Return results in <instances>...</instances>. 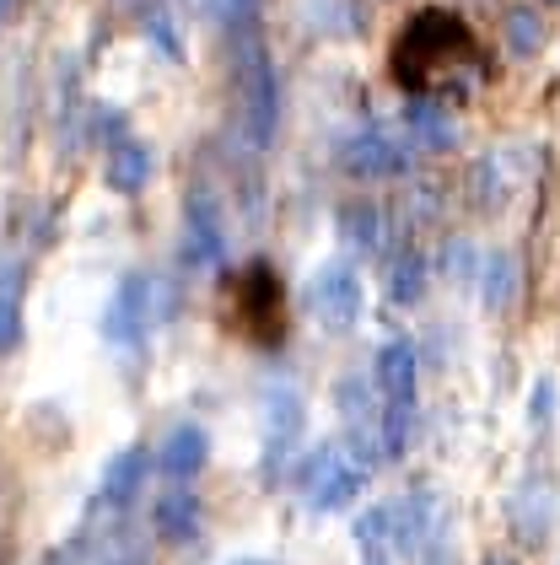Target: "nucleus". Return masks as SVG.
<instances>
[{"mask_svg": "<svg viewBox=\"0 0 560 565\" xmlns=\"http://www.w3.org/2000/svg\"><path fill=\"white\" fill-rule=\"evenodd\" d=\"M393 76L404 82V92H421V97H436L453 108L485 76L479 39L453 11H421V17H410V28L393 44Z\"/></svg>", "mask_w": 560, "mask_h": 565, "instance_id": "f257e3e1", "label": "nucleus"}, {"mask_svg": "<svg viewBox=\"0 0 560 565\" xmlns=\"http://www.w3.org/2000/svg\"><path fill=\"white\" fill-rule=\"evenodd\" d=\"M372 479V463L350 452V441H324L297 463V495L307 512H345Z\"/></svg>", "mask_w": 560, "mask_h": 565, "instance_id": "f03ea898", "label": "nucleus"}, {"mask_svg": "<svg viewBox=\"0 0 560 565\" xmlns=\"http://www.w3.org/2000/svg\"><path fill=\"white\" fill-rule=\"evenodd\" d=\"M237 119L254 151H264L281 130V76L249 28H243V60H237Z\"/></svg>", "mask_w": 560, "mask_h": 565, "instance_id": "7ed1b4c3", "label": "nucleus"}, {"mask_svg": "<svg viewBox=\"0 0 560 565\" xmlns=\"http://www.w3.org/2000/svg\"><path fill=\"white\" fill-rule=\"evenodd\" d=\"M151 323H157V280L151 275H140V269H129L125 280L114 286V297L103 302V340L108 345H140L146 334H151Z\"/></svg>", "mask_w": 560, "mask_h": 565, "instance_id": "20e7f679", "label": "nucleus"}, {"mask_svg": "<svg viewBox=\"0 0 560 565\" xmlns=\"http://www.w3.org/2000/svg\"><path fill=\"white\" fill-rule=\"evenodd\" d=\"M340 168L356 183H378V178H404L415 168V140L393 130H356L340 146Z\"/></svg>", "mask_w": 560, "mask_h": 565, "instance_id": "39448f33", "label": "nucleus"}, {"mask_svg": "<svg viewBox=\"0 0 560 565\" xmlns=\"http://www.w3.org/2000/svg\"><path fill=\"white\" fill-rule=\"evenodd\" d=\"M307 307H313V318H318L329 334H350L356 318H361V275L345 259L318 264L313 280H307Z\"/></svg>", "mask_w": 560, "mask_h": 565, "instance_id": "423d86ee", "label": "nucleus"}, {"mask_svg": "<svg viewBox=\"0 0 560 565\" xmlns=\"http://www.w3.org/2000/svg\"><path fill=\"white\" fill-rule=\"evenodd\" d=\"M226 259V216H221V200H215L205 183L189 189L183 200V264L189 269H221Z\"/></svg>", "mask_w": 560, "mask_h": 565, "instance_id": "0eeeda50", "label": "nucleus"}, {"mask_svg": "<svg viewBox=\"0 0 560 565\" xmlns=\"http://www.w3.org/2000/svg\"><path fill=\"white\" fill-rule=\"evenodd\" d=\"M307 431V404H302L297 388H270L264 393V475H275L292 447Z\"/></svg>", "mask_w": 560, "mask_h": 565, "instance_id": "6e6552de", "label": "nucleus"}, {"mask_svg": "<svg viewBox=\"0 0 560 565\" xmlns=\"http://www.w3.org/2000/svg\"><path fill=\"white\" fill-rule=\"evenodd\" d=\"M151 527H157V539L172 544V550L194 544V539H200V527H205V507H200V495H194V490H183V484H168V490L151 501Z\"/></svg>", "mask_w": 560, "mask_h": 565, "instance_id": "1a4fd4ad", "label": "nucleus"}, {"mask_svg": "<svg viewBox=\"0 0 560 565\" xmlns=\"http://www.w3.org/2000/svg\"><path fill=\"white\" fill-rule=\"evenodd\" d=\"M205 463H211V431H205L200 420H178V426L162 436V447H157V469H162L172 484H189Z\"/></svg>", "mask_w": 560, "mask_h": 565, "instance_id": "9d476101", "label": "nucleus"}, {"mask_svg": "<svg viewBox=\"0 0 560 565\" xmlns=\"http://www.w3.org/2000/svg\"><path fill=\"white\" fill-rule=\"evenodd\" d=\"M151 173H157V151L146 146V140H114L108 146V162H103V183L119 194V200H135V194H146L151 189Z\"/></svg>", "mask_w": 560, "mask_h": 565, "instance_id": "9b49d317", "label": "nucleus"}, {"mask_svg": "<svg viewBox=\"0 0 560 565\" xmlns=\"http://www.w3.org/2000/svg\"><path fill=\"white\" fill-rule=\"evenodd\" d=\"M404 135L415 140V151H453L458 146V119L447 103L410 92L404 97Z\"/></svg>", "mask_w": 560, "mask_h": 565, "instance_id": "f8f14e48", "label": "nucleus"}, {"mask_svg": "<svg viewBox=\"0 0 560 565\" xmlns=\"http://www.w3.org/2000/svg\"><path fill=\"white\" fill-rule=\"evenodd\" d=\"M237 312H243V329L258 340V323H264V340L281 329V286L270 275V264H254L249 275H237Z\"/></svg>", "mask_w": 560, "mask_h": 565, "instance_id": "ddd939ff", "label": "nucleus"}, {"mask_svg": "<svg viewBox=\"0 0 560 565\" xmlns=\"http://www.w3.org/2000/svg\"><path fill=\"white\" fill-rule=\"evenodd\" d=\"M335 232H340L345 248H356V254H383L388 248V216L378 200H367V194H356V200H345L340 211H335Z\"/></svg>", "mask_w": 560, "mask_h": 565, "instance_id": "4468645a", "label": "nucleus"}, {"mask_svg": "<svg viewBox=\"0 0 560 565\" xmlns=\"http://www.w3.org/2000/svg\"><path fill=\"white\" fill-rule=\"evenodd\" d=\"M151 475V452L146 447H119L108 463H103V507H129L140 495V484Z\"/></svg>", "mask_w": 560, "mask_h": 565, "instance_id": "2eb2a0df", "label": "nucleus"}, {"mask_svg": "<svg viewBox=\"0 0 560 565\" xmlns=\"http://www.w3.org/2000/svg\"><path fill=\"white\" fill-rule=\"evenodd\" d=\"M479 302L490 312H513L517 302V259L507 248H490L479 254Z\"/></svg>", "mask_w": 560, "mask_h": 565, "instance_id": "dca6fc26", "label": "nucleus"}, {"mask_svg": "<svg viewBox=\"0 0 560 565\" xmlns=\"http://www.w3.org/2000/svg\"><path fill=\"white\" fill-rule=\"evenodd\" d=\"M426 286H431L426 254H415V248L393 254V264H388V302L393 307H415L421 297H426Z\"/></svg>", "mask_w": 560, "mask_h": 565, "instance_id": "f3484780", "label": "nucleus"}, {"mask_svg": "<svg viewBox=\"0 0 560 565\" xmlns=\"http://www.w3.org/2000/svg\"><path fill=\"white\" fill-rule=\"evenodd\" d=\"M501 39H507V54H517V60L539 54V44H545V22H539V11H533V6H513V11L501 17Z\"/></svg>", "mask_w": 560, "mask_h": 565, "instance_id": "a211bd4d", "label": "nucleus"}, {"mask_svg": "<svg viewBox=\"0 0 560 565\" xmlns=\"http://www.w3.org/2000/svg\"><path fill=\"white\" fill-rule=\"evenodd\" d=\"M469 200H474V211H485V216L507 205V173H501V162H496V157H479V162H474Z\"/></svg>", "mask_w": 560, "mask_h": 565, "instance_id": "6ab92c4d", "label": "nucleus"}, {"mask_svg": "<svg viewBox=\"0 0 560 565\" xmlns=\"http://www.w3.org/2000/svg\"><path fill=\"white\" fill-rule=\"evenodd\" d=\"M97 565H151V555H146L140 544H129V539H114V544H108V555H103Z\"/></svg>", "mask_w": 560, "mask_h": 565, "instance_id": "aec40b11", "label": "nucleus"}, {"mask_svg": "<svg viewBox=\"0 0 560 565\" xmlns=\"http://www.w3.org/2000/svg\"><path fill=\"white\" fill-rule=\"evenodd\" d=\"M258 6H264V0H215V11H221L226 22H237V28H254Z\"/></svg>", "mask_w": 560, "mask_h": 565, "instance_id": "412c9836", "label": "nucleus"}, {"mask_svg": "<svg viewBox=\"0 0 560 565\" xmlns=\"http://www.w3.org/2000/svg\"><path fill=\"white\" fill-rule=\"evenodd\" d=\"M442 259H447V269H458V280H469V269L479 275V264H474V248L464 243V237H458V243H447V254H442Z\"/></svg>", "mask_w": 560, "mask_h": 565, "instance_id": "4be33fe9", "label": "nucleus"}, {"mask_svg": "<svg viewBox=\"0 0 560 565\" xmlns=\"http://www.w3.org/2000/svg\"><path fill=\"white\" fill-rule=\"evenodd\" d=\"M550 404H556V383L545 377V383L533 388V426H545V420H550Z\"/></svg>", "mask_w": 560, "mask_h": 565, "instance_id": "5701e85b", "label": "nucleus"}, {"mask_svg": "<svg viewBox=\"0 0 560 565\" xmlns=\"http://www.w3.org/2000/svg\"><path fill=\"white\" fill-rule=\"evenodd\" d=\"M11 11H17V0H0V22H6V17H11Z\"/></svg>", "mask_w": 560, "mask_h": 565, "instance_id": "b1692460", "label": "nucleus"}, {"mask_svg": "<svg viewBox=\"0 0 560 565\" xmlns=\"http://www.w3.org/2000/svg\"><path fill=\"white\" fill-rule=\"evenodd\" d=\"M237 565H270V561H237Z\"/></svg>", "mask_w": 560, "mask_h": 565, "instance_id": "393cba45", "label": "nucleus"}, {"mask_svg": "<svg viewBox=\"0 0 560 565\" xmlns=\"http://www.w3.org/2000/svg\"><path fill=\"white\" fill-rule=\"evenodd\" d=\"M490 565H513V561H490Z\"/></svg>", "mask_w": 560, "mask_h": 565, "instance_id": "a878e982", "label": "nucleus"}, {"mask_svg": "<svg viewBox=\"0 0 560 565\" xmlns=\"http://www.w3.org/2000/svg\"><path fill=\"white\" fill-rule=\"evenodd\" d=\"M550 6H556V0H550Z\"/></svg>", "mask_w": 560, "mask_h": 565, "instance_id": "bb28decb", "label": "nucleus"}]
</instances>
